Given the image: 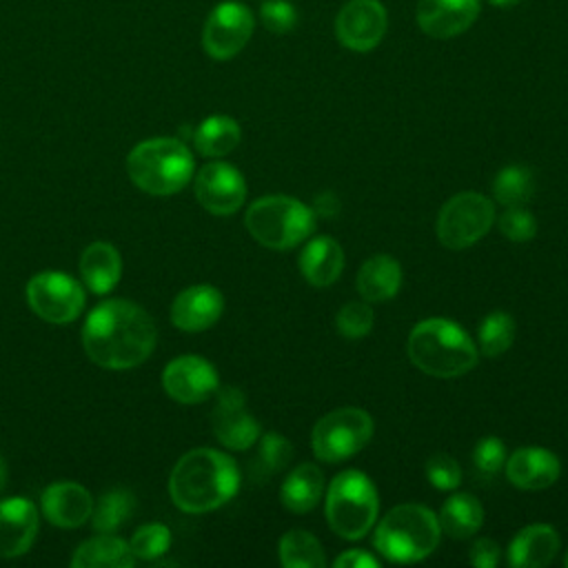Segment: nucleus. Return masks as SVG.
<instances>
[{
    "mask_svg": "<svg viewBox=\"0 0 568 568\" xmlns=\"http://www.w3.org/2000/svg\"><path fill=\"white\" fill-rule=\"evenodd\" d=\"M158 342L153 317L131 300H106L93 306L82 324L87 357L111 371L135 368L149 359Z\"/></svg>",
    "mask_w": 568,
    "mask_h": 568,
    "instance_id": "nucleus-1",
    "label": "nucleus"
},
{
    "mask_svg": "<svg viewBox=\"0 0 568 568\" xmlns=\"http://www.w3.org/2000/svg\"><path fill=\"white\" fill-rule=\"evenodd\" d=\"M240 488L237 464L215 448H193L178 459L169 477L171 501L184 513H209Z\"/></svg>",
    "mask_w": 568,
    "mask_h": 568,
    "instance_id": "nucleus-2",
    "label": "nucleus"
},
{
    "mask_svg": "<svg viewBox=\"0 0 568 568\" xmlns=\"http://www.w3.org/2000/svg\"><path fill=\"white\" fill-rule=\"evenodd\" d=\"M408 357L426 375L459 377L477 364V348L468 333L446 317H428L408 335Z\"/></svg>",
    "mask_w": 568,
    "mask_h": 568,
    "instance_id": "nucleus-3",
    "label": "nucleus"
},
{
    "mask_svg": "<svg viewBox=\"0 0 568 568\" xmlns=\"http://www.w3.org/2000/svg\"><path fill=\"white\" fill-rule=\"evenodd\" d=\"M193 153L178 138H149L126 158L131 182L149 195H173L193 178Z\"/></svg>",
    "mask_w": 568,
    "mask_h": 568,
    "instance_id": "nucleus-4",
    "label": "nucleus"
},
{
    "mask_svg": "<svg viewBox=\"0 0 568 568\" xmlns=\"http://www.w3.org/2000/svg\"><path fill=\"white\" fill-rule=\"evenodd\" d=\"M442 537L439 519L419 504H402L384 515L375 528V548L395 564L428 557Z\"/></svg>",
    "mask_w": 568,
    "mask_h": 568,
    "instance_id": "nucleus-5",
    "label": "nucleus"
},
{
    "mask_svg": "<svg viewBox=\"0 0 568 568\" xmlns=\"http://www.w3.org/2000/svg\"><path fill=\"white\" fill-rule=\"evenodd\" d=\"M244 224L262 246L286 251L311 235L315 229V213L295 197L264 195L248 206Z\"/></svg>",
    "mask_w": 568,
    "mask_h": 568,
    "instance_id": "nucleus-6",
    "label": "nucleus"
},
{
    "mask_svg": "<svg viewBox=\"0 0 568 568\" xmlns=\"http://www.w3.org/2000/svg\"><path fill=\"white\" fill-rule=\"evenodd\" d=\"M324 510L333 532L344 539H362L379 513L377 488L362 470H344L331 479Z\"/></svg>",
    "mask_w": 568,
    "mask_h": 568,
    "instance_id": "nucleus-7",
    "label": "nucleus"
},
{
    "mask_svg": "<svg viewBox=\"0 0 568 568\" xmlns=\"http://www.w3.org/2000/svg\"><path fill=\"white\" fill-rule=\"evenodd\" d=\"M373 435V419L357 406H344L324 415L311 433V446L317 459L337 464L359 453Z\"/></svg>",
    "mask_w": 568,
    "mask_h": 568,
    "instance_id": "nucleus-8",
    "label": "nucleus"
},
{
    "mask_svg": "<svg viewBox=\"0 0 568 568\" xmlns=\"http://www.w3.org/2000/svg\"><path fill=\"white\" fill-rule=\"evenodd\" d=\"M495 220L493 202L477 191L453 195L439 211L437 237L446 248L462 251L481 240Z\"/></svg>",
    "mask_w": 568,
    "mask_h": 568,
    "instance_id": "nucleus-9",
    "label": "nucleus"
},
{
    "mask_svg": "<svg viewBox=\"0 0 568 568\" xmlns=\"http://www.w3.org/2000/svg\"><path fill=\"white\" fill-rule=\"evenodd\" d=\"M84 286L60 271L36 273L27 282L29 308L49 324H69L84 311Z\"/></svg>",
    "mask_w": 568,
    "mask_h": 568,
    "instance_id": "nucleus-10",
    "label": "nucleus"
},
{
    "mask_svg": "<svg viewBox=\"0 0 568 568\" xmlns=\"http://www.w3.org/2000/svg\"><path fill=\"white\" fill-rule=\"evenodd\" d=\"M255 18L242 2H220L206 16L202 29V47L213 60L235 58L253 36Z\"/></svg>",
    "mask_w": 568,
    "mask_h": 568,
    "instance_id": "nucleus-11",
    "label": "nucleus"
},
{
    "mask_svg": "<svg viewBox=\"0 0 568 568\" xmlns=\"http://www.w3.org/2000/svg\"><path fill=\"white\" fill-rule=\"evenodd\" d=\"M388 27L386 9L379 0H351L335 18V36L342 47L364 53L375 49Z\"/></svg>",
    "mask_w": 568,
    "mask_h": 568,
    "instance_id": "nucleus-12",
    "label": "nucleus"
},
{
    "mask_svg": "<svg viewBox=\"0 0 568 568\" xmlns=\"http://www.w3.org/2000/svg\"><path fill=\"white\" fill-rule=\"evenodd\" d=\"M195 200L213 215H233L246 197L242 173L226 162H209L195 175Z\"/></svg>",
    "mask_w": 568,
    "mask_h": 568,
    "instance_id": "nucleus-13",
    "label": "nucleus"
},
{
    "mask_svg": "<svg viewBox=\"0 0 568 568\" xmlns=\"http://www.w3.org/2000/svg\"><path fill=\"white\" fill-rule=\"evenodd\" d=\"M211 426L217 442L233 450L251 448L260 435V424L246 410L244 393L235 386H224L217 390V399L211 413Z\"/></svg>",
    "mask_w": 568,
    "mask_h": 568,
    "instance_id": "nucleus-14",
    "label": "nucleus"
},
{
    "mask_svg": "<svg viewBox=\"0 0 568 568\" xmlns=\"http://www.w3.org/2000/svg\"><path fill=\"white\" fill-rule=\"evenodd\" d=\"M217 371L200 355H180L164 366L162 386L180 404H200L217 393Z\"/></svg>",
    "mask_w": 568,
    "mask_h": 568,
    "instance_id": "nucleus-15",
    "label": "nucleus"
},
{
    "mask_svg": "<svg viewBox=\"0 0 568 568\" xmlns=\"http://www.w3.org/2000/svg\"><path fill=\"white\" fill-rule=\"evenodd\" d=\"M481 11V0H417L415 18L419 29L437 40L468 31Z\"/></svg>",
    "mask_w": 568,
    "mask_h": 568,
    "instance_id": "nucleus-16",
    "label": "nucleus"
},
{
    "mask_svg": "<svg viewBox=\"0 0 568 568\" xmlns=\"http://www.w3.org/2000/svg\"><path fill=\"white\" fill-rule=\"evenodd\" d=\"M224 311L222 293L211 284H195L175 295L171 304V322L180 331L197 333L211 328Z\"/></svg>",
    "mask_w": 568,
    "mask_h": 568,
    "instance_id": "nucleus-17",
    "label": "nucleus"
},
{
    "mask_svg": "<svg viewBox=\"0 0 568 568\" xmlns=\"http://www.w3.org/2000/svg\"><path fill=\"white\" fill-rule=\"evenodd\" d=\"M40 508L47 521L58 528H78L89 521L93 513L91 493L78 481H55L44 488Z\"/></svg>",
    "mask_w": 568,
    "mask_h": 568,
    "instance_id": "nucleus-18",
    "label": "nucleus"
},
{
    "mask_svg": "<svg viewBox=\"0 0 568 568\" xmlns=\"http://www.w3.org/2000/svg\"><path fill=\"white\" fill-rule=\"evenodd\" d=\"M38 535V510L31 499L11 497L0 501V555H24Z\"/></svg>",
    "mask_w": 568,
    "mask_h": 568,
    "instance_id": "nucleus-19",
    "label": "nucleus"
},
{
    "mask_svg": "<svg viewBox=\"0 0 568 568\" xmlns=\"http://www.w3.org/2000/svg\"><path fill=\"white\" fill-rule=\"evenodd\" d=\"M561 464L555 453L537 446L517 448L506 459V475L510 484L524 490H541L557 481Z\"/></svg>",
    "mask_w": 568,
    "mask_h": 568,
    "instance_id": "nucleus-20",
    "label": "nucleus"
},
{
    "mask_svg": "<svg viewBox=\"0 0 568 568\" xmlns=\"http://www.w3.org/2000/svg\"><path fill=\"white\" fill-rule=\"evenodd\" d=\"M559 550V535L548 524L521 528L508 548V561L515 568H544Z\"/></svg>",
    "mask_w": 568,
    "mask_h": 568,
    "instance_id": "nucleus-21",
    "label": "nucleus"
},
{
    "mask_svg": "<svg viewBox=\"0 0 568 568\" xmlns=\"http://www.w3.org/2000/svg\"><path fill=\"white\" fill-rule=\"evenodd\" d=\"M80 277L95 295L113 291L122 277V257L118 248L111 242L89 244L80 255Z\"/></svg>",
    "mask_w": 568,
    "mask_h": 568,
    "instance_id": "nucleus-22",
    "label": "nucleus"
},
{
    "mask_svg": "<svg viewBox=\"0 0 568 568\" xmlns=\"http://www.w3.org/2000/svg\"><path fill=\"white\" fill-rule=\"evenodd\" d=\"M300 268L308 284L331 286L342 275L344 251L333 237H313L300 255Z\"/></svg>",
    "mask_w": 568,
    "mask_h": 568,
    "instance_id": "nucleus-23",
    "label": "nucleus"
},
{
    "mask_svg": "<svg viewBox=\"0 0 568 568\" xmlns=\"http://www.w3.org/2000/svg\"><path fill=\"white\" fill-rule=\"evenodd\" d=\"M135 561L129 541L111 532H98L82 541L71 557L73 568H131Z\"/></svg>",
    "mask_w": 568,
    "mask_h": 568,
    "instance_id": "nucleus-24",
    "label": "nucleus"
},
{
    "mask_svg": "<svg viewBox=\"0 0 568 568\" xmlns=\"http://www.w3.org/2000/svg\"><path fill=\"white\" fill-rule=\"evenodd\" d=\"M402 286V266L390 255H373L357 271V291L366 302H386Z\"/></svg>",
    "mask_w": 568,
    "mask_h": 568,
    "instance_id": "nucleus-25",
    "label": "nucleus"
},
{
    "mask_svg": "<svg viewBox=\"0 0 568 568\" xmlns=\"http://www.w3.org/2000/svg\"><path fill=\"white\" fill-rule=\"evenodd\" d=\"M324 493V475L315 464L295 466L282 484L280 497L291 513H306L315 508Z\"/></svg>",
    "mask_w": 568,
    "mask_h": 568,
    "instance_id": "nucleus-26",
    "label": "nucleus"
},
{
    "mask_svg": "<svg viewBox=\"0 0 568 568\" xmlns=\"http://www.w3.org/2000/svg\"><path fill=\"white\" fill-rule=\"evenodd\" d=\"M242 140L240 124L229 115H209L193 131V144L197 153L206 158L229 155Z\"/></svg>",
    "mask_w": 568,
    "mask_h": 568,
    "instance_id": "nucleus-27",
    "label": "nucleus"
},
{
    "mask_svg": "<svg viewBox=\"0 0 568 568\" xmlns=\"http://www.w3.org/2000/svg\"><path fill=\"white\" fill-rule=\"evenodd\" d=\"M439 528L455 539H466L475 535L481 524H484V508L481 504L468 495V493H457L450 495L442 510H439Z\"/></svg>",
    "mask_w": 568,
    "mask_h": 568,
    "instance_id": "nucleus-28",
    "label": "nucleus"
},
{
    "mask_svg": "<svg viewBox=\"0 0 568 568\" xmlns=\"http://www.w3.org/2000/svg\"><path fill=\"white\" fill-rule=\"evenodd\" d=\"M135 510V497L126 488L106 490L91 513V524L95 532H115Z\"/></svg>",
    "mask_w": 568,
    "mask_h": 568,
    "instance_id": "nucleus-29",
    "label": "nucleus"
},
{
    "mask_svg": "<svg viewBox=\"0 0 568 568\" xmlns=\"http://www.w3.org/2000/svg\"><path fill=\"white\" fill-rule=\"evenodd\" d=\"M493 193L504 206H526L535 193V175L528 166L510 164L497 173Z\"/></svg>",
    "mask_w": 568,
    "mask_h": 568,
    "instance_id": "nucleus-30",
    "label": "nucleus"
},
{
    "mask_svg": "<svg viewBox=\"0 0 568 568\" xmlns=\"http://www.w3.org/2000/svg\"><path fill=\"white\" fill-rule=\"evenodd\" d=\"M280 561L286 568H322L326 564L320 541L306 530H288L280 539Z\"/></svg>",
    "mask_w": 568,
    "mask_h": 568,
    "instance_id": "nucleus-31",
    "label": "nucleus"
},
{
    "mask_svg": "<svg viewBox=\"0 0 568 568\" xmlns=\"http://www.w3.org/2000/svg\"><path fill=\"white\" fill-rule=\"evenodd\" d=\"M513 339H515V320L508 313L495 311L481 320L479 348L484 355L488 357L501 355L504 351L510 348Z\"/></svg>",
    "mask_w": 568,
    "mask_h": 568,
    "instance_id": "nucleus-32",
    "label": "nucleus"
},
{
    "mask_svg": "<svg viewBox=\"0 0 568 568\" xmlns=\"http://www.w3.org/2000/svg\"><path fill=\"white\" fill-rule=\"evenodd\" d=\"M291 457H293L291 442L277 433H266L260 439L257 453L251 464L253 477H268L273 473H280L288 464Z\"/></svg>",
    "mask_w": 568,
    "mask_h": 568,
    "instance_id": "nucleus-33",
    "label": "nucleus"
},
{
    "mask_svg": "<svg viewBox=\"0 0 568 568\" xmlns=\"http://www.w3.org/2000/svg\"><path fill=\"white\" fill-rule=\"evenodd\" d=\"M171 546V530L164 524L151 521L140 526L131 539H129V548L133 552L135 559H144V561H153L158 557H162Z\"/></svg>",
    "mask_w": 568,
    "mask_h": 568,
    "instance_id": "nucleus-34",
    "label": "nucleus"
},
{
    "mask_svg": "<svg viewBox=\"0 0 568 568\" xmlns=\"http://www.w3.org/2000/svg\"><path fill=\"white\" fill-rule=\"evenodd\" d=\"M337 331L342 337L346 339H359L366 337L373 328V308L368 306V302H348L339 308L337 317H335Z\"/></svg>",
    "mask_w": 568,
    "mask_h": 568,
    "instance_id": "nucleus-35",
    "label": "nucleus"
},
{
    "mask_svg": "<svg viewBox=\"0 0 568 568\" xmlns=\"http://www.w3.org/2000/svg\"><path fill=\"white\" fill-rule=\"evenodd\" d=\"M473 466L481 479H493L506 466V446L499 437H481L473 448Z\"/></svg>",
    "mask_w": 568,
    "mask_h": 568,
    "instance_id": "nucleus-36",
    "label": "nucleus"
},
{
    "mask_svg": "<svg viewBox=\"0 0 568 568\" xmlns=\"http://www.w3.org/2000/svg\"><path fill=\"white\" fill-rule=\"evenodd\" d=\"M497 224L501 235L513 242H528L537 233V220L526 206H506Z\"/></svg>",
    "mask_w": 568,
    "mask_h": 568,
    "instance_id": "nucleus-37",
    "label": "nucleus"
},
{
    "mask_svg": "<svg viewBox=\"0 0 568 568\" xmlns=\"http://www.w3.org/2000/svg\"><path fill=\"white\" fill-rule=\"evenodd\" d=\"M426 477L430 486L439 490H453L462 484V468L455 462V457L446 453H437L426 462Z\"/></svg>",
    "mask_w": 568,
    "mask_h": 568,
    "instance_id": "nucleus-38",
    "label": "nucleus"
},
{
    "mask_svg": "<svg viewBox=\"0 0 568 568\" xmlns=\"http://www.w3.org/2000/svg\"><path fill=\"white\" fill-rule=\"evenodd\" d=\"M260 20L271 33H288L297 24V9L288 0H266L260 7Z\"/></svg>",
    "mask_w": 568,
    "mask_h": 568,
    "instance_id": "nucleus-39",
    "label": "nucleus"
},
{
    "mask_svg": "<svg viewBox=\"0 0 568 568\" xmlns=\"http://www.w3.org/2000/svg\"><path fill=\"white\" fill-rule=\"evenodd\" d=\"M468 561L477 568H495L499 564V546L493 539L481 537L470 546Z\"/></svg>",
    "mask_w": 568,
    "mask_h": 568,
    "instance_id": "nucleus-40",
    "label": "nucleus"
},
{
    "mask_svg": "<svg viewBox=\"0 0 568 568\" xmlns=\"http://www.w3.org/2000/svg\"><path fill=\"white\" fill-rule=\"evenodd\" d=\"M335 566L337 568H375L377 566V559L368 552H364L362 548H351L346 552H342L337 559H335Z\"/></svg>",
    "mask_w": 568,
    "mask_h": 568,
    "instance_id": "nucleus-41",
    "label": "nucleus"
},
{
    "mask_svg": "<svg viewBox=\"0 0 568 568\" xmlns=\"http://www.w3.org/2000/svg\"><path fill=\"white\" fill-rule=\"evenodd\" d=\"M337 211H339V200H337V195L331 193V191L320 193V195L315 197V202H313V213H317V215H322V217H335Z\"/></svg>",
    "mask_w": 568,
    "mask_h": 568,
    "instance_id": "nucleus-42",
    "label": "nucleus"
},
{
    "mask_svg": "<svg viewBox=\"0 0 568 568\" xmlns=\"http://www.w3.org/2000/svg\"><path fill=\"white\" fill-rule=\"evenodd\" d=\"M4 484H7V464H4V459L0 455V490L4 488Z\"/></svg>",
    "mask_w": 568,
    "mask_h": 568,
    "instance_id": "nucleus-43",
    "label": "nucleus"
},
{
    "mask_svg": "<svg viewBox=\"0 0 568 568\" xmlns=\"http://www.w3.org/2000/svg\"><path fill=\"white\" fill-rule=\"evenodd\" d=\"M495 7H504V9H508V7H515V4H519L521 0H490Z\"/></svg>",
    "mask_w": 568,
    "mask_h": 568,
    "instance_id": "nucleus-44",
    "label": "nucleus"
},
{
    "mask_svg": "<svg viewBox=\"0 0 568 568\" xmlns=\"http://www.w3.org/2000/svg\"><path fill=\"white\" fill-rule=\"evenodd\" d=\"M564 564H566V566H568V552H566V557H564Z\"/></svg>",
    "mask_w": 568,
    "mask_h": 568,
    "instance_id": "nucleus-45",
    "label": "nucleus"
}]
</instances>
